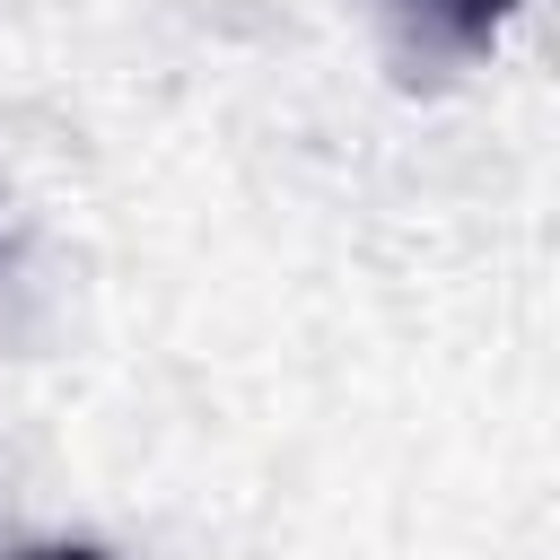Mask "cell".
<instances>
[{
  "label": "cell",
  "mask_w": 560,
  "mask_h": 560,
  "mask_svg": "<svg viewBox=\"0 0 560 560\" xmlns=\"http://www.w3.org/2000/svg\"><path fill=\"white\" fill-rule=\"evenodd\" d=\"M385 9L420 52H446V61H481L516 18V0H385Z\"/></svg>",
  "instance_id": "cell-1"
},
{
  "label": "cell",
  "mask_w": 560,
  "mask_h": 560,
  "mask_svg": "<svg viewBox=\"0 0 560 560\" xmlns=\"http://www.w3.org/2000/svg\"><path fill=\"white\" fill-rule=\"evenodd\" d=\"M9 560H105V551H88V542H35V551H9Z\"/></svg>",
  "instance_id": "cell-2"
}]
</instances>
